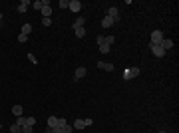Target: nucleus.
I'll list each match as a JSON object with an SVG mask.
<instances>
[{"instance_id": "dca6fc26", "label": "nucleus", "mask_w": 179, "mask_h": 133, "mask_svg": "<svg viewBox=\"0 0 179 133\" xmlns=\"http://www.w3.org/2000/svg\"><path fill=\"white\" fill-rule=\"evenodd\" d=\"M58 125V117H48V129H52Z\"/></svg>"}, {"instance_id": "39448f33", "label": "nucleus", "mask_w": 179, "mask_h": 133, "mask_svg": "<svg viewBox=\"0 0 179 133\" xmlns=\"http://www.w3.org/2000/svg\"><path fill=\"white\" fill-rule=\"evenodd\" d=\"M42 14H44V18H50V16H52V6H50V2H48V0H44V8H42Z\"/></svg>"}, {"instance_id": "9d476101", "label": "nucleus", "mask_w": 179, "mask_h": 133, "mask_svg": "<svg viewBox=\"0 0 179 133\" xmlns=\"http://www.w3.org/2000/svg\"><path fill=\"white\" fill-rule=\"evenodd\" d=\"M159 46H161V48H163L165 52H167L169 48H171V46H173V40H169V38H163V40L159 42Z\"/></svg>"}, {"instance_id": "423d86ee", "label": "nucleus", "mask_w": 179, "mask_h": 133, "mask_svg": "<svg viewBox=\"0 0 179 133\" xmlns=\"http://www.w3.org/2000/svg\"><path fill=\"white\" fill-rule=\"evenodd\" d=\"M68 8H70L72 12H80L82 10V2L80 0H70V6Z\"/></svg>"}, {"instance_id": "f8f14e48", "label": "nucleus", "mask_w": 179, "mask_h": 133, "mask_svg": "<svg viewBox=\"0 0 179 133\" xmlns=\"http://www.w3.org/2000/svg\"><path fill=\"white\" fill-rule=\"evenodd\" d=\"M111 24H115V22H113L109 16H106L104 20H102V28H111Z\"/></svg>"}, {"instance_id": "412c9836", "label": "nucleus", "mask_w": 179, "mask_h": 133, "mask_svg": "<svg viewBox=\"0 0 179 133\" xmlns=\"http://www.w3.org/2000/svg\"><path fill=\"white\" fill-rule=\"evenodd\" d=\"M109 50H111V46H107V44H102V46H100V52H102V54H107Z\"/></svg>"}, {"instance_id": "c85d7f7f", "label": "nucleus", "mask_w": 179, "mask_h": 133, "mask_svg": "<svg viewBox=\"0 0 179 133\" xmlns=\"http://www.w3.org/2000/svg\"><path fill=\"white\" fill-rule=\"evenodd\" d=\"M60 6H62V8H68V6H70V0H60Z\"/></svg>"}, {"instance_id": "f3484780", "label": "nucleus", "mask_w": 179, "mask_h": 133, "mask_svg": "<svg viewBox=\"0 0 179 133\" xmlns=\"http://www.w3.org/2000/svg\"><path fill=\"white\" fill-rule=\"evenodd\" d=\"M22 111H24V107H22V105H14V107H12V113H14V115H22Z\"/></svg>"}, {"instance_id": "ddd939ff", "label": "nucleus", "mask_w": 179, "mask_h": 133, "mask_svg": "<svg viewBox=\"0 0 179 133\" xmlns=\"http://www.w3.org/2000/svg\"><path fill=\"white\" fill-rule=\"evenodd\" d=\"M30 32H32V24H28V22H26V24L22 26V32H20V34H26V36H30Z\"/></svg>"}, {"instance_id": "7c9ffc66", "label": "nucleus", "mask_w": 179, "mask_h": 133, "mask_svg": "<svg viewBox=\"0 0 179 133\" xmlns=\"http://www.w3.org/2000/svg\"><path fill=\"white\" fill-rule=\"evenodd\" d=\"M50 133H62V127H58V125H56V127L50 129Z\"/></svg>"}, {"instance_id": "4be33fe9", "label": "nucleus", "mask_w": 179, "mask_h": 133, "mask_svg": "<svg viewBox=\"0 0 179 133\" xmlns=\"http://www.w3.org/2000/svg\"><path fill=\"white\" fill-rule=\"evenodd\" d=\"M26 125L34 127V125H36V117H26Z\"/></svg>"}, {"instance_id": "6ab92c4d", "label": "nucleus", "mask_w": 179, "mask_h": 133, "mask_svg": "<svg viewBox=\"0 0 179 133\" xmlns=\"http://www.w3.org/2000/svg\"><path fill=\"white\" fill-rule=\"evenodd\" d=\"M10 133H22V127L16 125V123H12V125H10Z\"/></svg>"}, {"instance_id": "5701e85b", "label": "nucleus", "mask_w": 179, "mask_h": 133, "mask_svg": "<svg viewBox=\"0 0 179 133\" xmlns=\"http://www.w3.org/2000/svg\"><path fill=\"white\" fill-rule=\"evenodd\" d=\"M28 38H30V36H26V34H18V42H20V44H24Z\"/></svg>"}, {"instance_id": "473e14b6", "label": "nucleus", "mask_w": 179, "mask_h": 133, "mask_svg": "<svg viewBox=\"0 0 179 133\" xmlns=\"http://www.w3.org/2000/svg\"><path fill=\"white\" fill-rule=\"evenodd\" d=\"M0 129H2V123H0Z\"/></svg>"}, {"instance_id": "c756f323", "label": "nucleus", "mask_w": 179, "mask_h": 133, "mask_svg": "<svg viewBox=\"0 0 179 133\" xmlns=\"http://www.w3.org/2000/svg\"><path fill=\"white\" fill-rule=\"evenodd\" d=\"M22 133H32V127H30V125H24V127H22Z\"/></svg>"}, {"instance_id": "aec40b11", "label": "nucleus", "mask_w": 179, "mask_h": 133, "mask_svg": "<svg viewBox=\"0 0 179 133\" xmlns=\"http://www.w3.org/2000/svg\"><path fill=\"white\" fill-rule=\"evenodd\" d=\"M16 125H20V127H24V125H26V117L18 115V117H16Z\"/></svg>"}, {"instance_id": "b1692460", "label": "nucleus", "mask_w": 179, "mask_h": 133, "mask_svg": "<svg viewBox=\"0 0 179 133\" xmlns=\"http://www.w3.org/2000/svg\"><path fill=\"white\" fill-rule=\"evenodd\" d=\"M72 131H74V127H72V125H68V123L62 127V133H72Z\"/></svg>"}, {"instance_id": "a211bd4d", "label": "nucleus", "mask_w": 179, "mask_h": 133, "mask_svg": "<svg viewBox=\"0 0 179 133\" xmlns=\"http://www.w3.org/2000/svg\"><path fill=\"white\" fill-rule=\"evenodd\" d=\"M74 32H76V38H84L86 36V28H76Z\"/></svg>"}, {"instance_id": "2eb2a0df", "label": "nucleus", "mask_w": 179, "mask_h": 133, "mask_svg": "<svg viewBox=\"0 0 179 133\" xmlns=\"http://www.w3.org/2000/svg\"><path fill=\"white\" fill-rule=\"evenodd\" d=\"M32 8H34V10H42V8H44V0H36V2H32Z\"/></svg>"}, {"instance_id": "bb28decb", "label": "nucleus", "mask_w": 179, "mask_h": 133, "mask_svg": "<svg viewBox=\"0 0 179 133\" xmlns=\"http://www.w3.org/2000/svg\"><path fill=\"white\" fill-rule=\"evenodd\" d=\"M113 42H115V38H113V36H106V44H107V46H111Z\"/></svg>"}, {"instance_id": "1a4fd4ad", "label": "nucleus", "mask_w": 179, "mask_h": 133, "mask_svg": "<svg viewBox=\"0 0 179 133\" xmlns=\"http://www.w3.org/2000/svg\"><path fill=\"white\" fill-rule=\"evenodd\" d=\"M72 127H74V129H84V127H88V123H86V119H80V117H78Z\"/></svg>"}, {"instance_id": "7ed1b4c3", "label": "nucleus", "mask_w": 179, "mask_h": 133, "mask_svg": "<svg viewBox=\"0 0 179 133\" xmlns=\"http://www.w3.org/2000/svg\"><path fill=\"white\" fill-rule=\"evenodd\" d=\"M161 40H163V32L161 30H153L151 32V44H159Z\"/></svg>"}, {"instance_id": "cd10ccee", "label": "nucleus", "mask_w": 179, "mask_h": 133, "mask_svg": "<svg viewBox=\"0 0 179 133\" xmlns=\"http://www.w3.org/2000/svg\"><path fill=\"white\" fill-rule=\"evenodd\" d=\"M28 60H30L32 64H38V58H36L34 54H28Z\"/></svg>"}, {"instance_id": "a878e982", "label": "nucleus", "mask_w": 179, "mask_h": 133, "mask_svg": "<svg viewBox=\"0 0 179 133\" xmlns=\"http://www.w3.org/2000/svg\"><path fill=\"white\" fill-rule=\"evenodd\" d=\"M68 121H66V117H58V127H64Z\"/></svg>"}, {"instance_id": "72a5a7b5", "label": "nucleus", "mask_w": 179, "mask_h": 133, "mask_svg": "<svg viewBox=\"0 0 179 133\" xmlns=\"http://www.w3.org/2000/svg\"><path fill=\"white\" fill-rule=\"evenodd\" d=\"M159 133H165V131H159Z\"/></svg>"}, {"instance_id": "2f4dec72", "label": "nucleus", "mask_w": 179, "mask_h": 133, "mask_svg": "<svg viewBox=\"0 0 179 133\" xmlns=\"http://www.w3.org/2000/svg\"><path fill=\"white\" fill-rule=\"evenodd\" d=\"M0 24H2V12H0Z\"/></svg>"}, {"instance_id": "0eeeda50", "label": "nucleus", "mask_w": 179, "mask_h": 133, "mask_svg": "<svg viewBox=\"0 0 179 133\" xmlns=\"http://www.w3.org/2000/svg\"><path fill=\"white\" fill-rule=\"evenodd\" d=\"M96 66L100 70H104V72H113V64H109V62H98Z\"/></svg>"}, {"instance_id": "f257e3e1", "label": "nucleus", "mask_w": 179, "mask_h": 133, "mask_svg": "<svg viewBox=\"0 0 179 133\" xmlns=\"http://www.w3.org/2000/svg\"><path fill=\"white\" fill-rule=\"evenodd\" d=\"M149 50H151V54H153L155 58H163V56H165V50L161 48L159 44H151V42H149Z\"/></svg>"}, {"instance_id": "4468645a", "label": "nucleus", "mask_w": 179, "mask_h": 133, "mask_svg": "<svg viewBox=\"0 0 179 133\" xmlns=\"http://www.w3.org/2000/svg\"><path fill=\"white\" fill-rule=\"evenodd\" d=\"M84 24H86V20L80 16L78 20H76V22H74V30H76V28H84Z\"/></svg>"}, {"instance_id": "6e6552de", "label": "nucleus", "mask_w": 179, "mask_h": 133, "mask_svg": "<svg viewBox=\"0 0 179 133\" xmlns=\"http://www.w3.org/2000/svg\"><path fill=\"white\" fill-rule=\"evenodd\" d=\"M86 74H88V70H86V68H78V70H76V74H74V80H82V78H86Z\"/></svg>"}, {"instance_id": "393cba45", "label": "nucleus", "mask_w": 179, "mask_h": 133, "mask_svg": "<svg viewBox=\"0 0 179 133\" xmlns=\"http://www.w3.org/2000/svg\"><path fill=\"white\" fill-rule=\"evenodd\" d=\"M42 24L48 28V26H52V18H42Z\"/></svg>"}, {"instance_id": "f03ea898", "label": "nucleus", "mask_w": 179, "mask_h": 133, "mask_svg": "<svg viewBox=\"0 0 179 133\" xmlns=\"http://www.w3.org/2000/svg\"><path fill=\"white\" fill-rule=\"evenodd\" d=\"M139 76V68H127L124 72V80H133Z\"/></svg>"}, {"instance_id": "9b49d317", "label": "nucleus", "mask_w": 179, "mask_h": 133, "mask_svg": "<svg viewBox=\"0 0 179 133\" xmlns=\"http://www.w3.org/2000/svg\"><path fill=\"white\" fill-rule=\"evenodd\" d=\"M28 6H30V2H28V0H22V2H20V6H18V12H20V14H24V12L28 10Z\"/></svg>"}, {"instance_id": "20e7f679", "label": "nucleus", "mask_w": 179, "mask_h": 133, "mask_svg": "<svg viewBox=\"0 0 179 133\" xmlns=\"http://www.w3.org/2000/svg\"><path fill=\"white\" fill-rule=\"evenodd\" d=\"M107 16L111 18V20H113V22H120V10H118V8H115V6H111V8H109V10H107Z\"/></svg>"}]
</instances>
